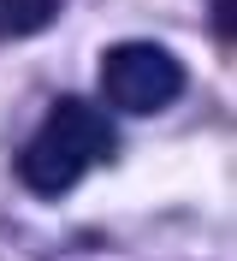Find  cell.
<instances>
[{"instance_id":"6da1fadb","label":"cell","mask_w":237,"mask_h":261,"mask_svg":"<svg viewBox=\"0 0 237 261\" xmlns=\"http://www.w3.org/2000/svg\"><path fill=\"white\" fill-rule=\"evenodd\" d=\"M113 154V125L95 113L89 101H54L36 137L18 154V178L36 196H65L77 178H89L95 166Z\"/></svg>"},{"instance_id":"7a4b0ae2","label":"cell","mask_w":237,"mask_h":261,"mask_svg":"<svg viewBox=\"0 0 237 261\" xmlns=\"http://www.w3.org/2000/svg\"><path fill=\"white\" fill-rule=\"evenodd\" d=\"M101 89L119 113H160L184 89V65L160 42H119L101 60Z\"/></svg>"},{"instance_id":"3957f363","label":"cell","mask_w":237,"mask_h":261,"mask_svg":"<svg viewBox=\"0 0 237 261\" xmlns=\"http://www.w3.org/2000/svg\"><path fill=\"white\" fill-rule=\"evenodd\" d=\"M6 6V24L12 30H36V24H47V12H54V0H0Z\"/></svg>"}]
</instances>
